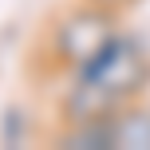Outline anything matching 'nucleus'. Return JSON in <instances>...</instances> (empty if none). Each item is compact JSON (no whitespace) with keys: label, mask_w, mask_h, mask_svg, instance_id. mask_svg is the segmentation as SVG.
Instances as JSON below:
<instances>
[{"label":"nucleus","mask_w":150,"mask_h":150,"mask_svg":"<svg viewBox=\"0 0 150 150\" xmlns=\"http://www.w3.org/2000/svg\"><path fill=\"white\" fill-rule=\"evenodd\" d=\"M71 75L103 83L119 103H134L150 87V55H146V47L138 44L134 36L115 32L91 59H83L79 67H71Z\"/></svg>","instance_id":"f257e3e1"},{"label":"nucleus","mask_w":150,"mask_h":150,"mask_svg":"<svg viewBox=\"0 0 150 150\" xmlns=\"http://www.w3.org/2000/svg\"><path fill=\"white\" fill-rule=\"evenodd\" d=\"M115 16H119V12H107V8L91 4V0H83V4L67 8V12L52 24L47 55H52L55 63H63L67 71L79 67L83 59H91V55H95L99 47H103L107 40L119 32Z\"/></svg>","instance_id":"f03ea898"},{"label":"nucleus","mask_w":150,"mask_h":150,"mask_svg":"<svg viewBox=\"0 0 150 150\" xmlns=\"http://www.w3.org/2000/svg\"><path fill=\"white\" fill-rule=\"evenodd\" d=\"M119 99L95 79H83V75H71L67 91L59 99V119L63 122H91V119H107V115L119 111Z\"/></svg>","instance_id":"7ed1b4c3"},{"label":"nucleus","mask_w":150,"mask_h":150,"mask_svg":"<svg viewBox=\"0 0 150 150\" xmlns=\"http://www.w3.org/2000/svg\"><path fill=\"white\" fill-rule=\"evenodd\" d=\"M63 150H115V122L107 119H91V122H63V130L52 138Z\"/></svg>","instance_id":"20e7f679"},{"label":"nucleus","mask_w":150,"mask_h":150,"mask_svg":"<svg viewBox=\"0 0 150 150\" xmlns=\"http://www.w3.org/2000/svg\"><path fill=\"white\" fill-rule=\"evenodd\" d=\"M115 122V150H150V107L122 103L111 115Z\"/></svg>","instance_id":"39448f33"},{"label":"nucleus","mask_w":150,"mask_h":150,"mask_svg":"<svg viewBox=\"0 0 150 150\" xmlns=\"http://www.w3.org/2000/svg\"><path fill=\"white\" fill-rule=\"evenodd\" d=\"M24 138H28V111L8 107L0 115V146H24Z\"/></svg>","instance_id":"423d86ee"},{"label":"nucleus","mask_w":150,"mask_h":150,"mask_svg":"<svg viewBox=\"0 0 150 150\" xmlns=\"http://www.w3.org/2000/svg\"><path fill=\"white\" fill-rule=\"evenodd\" d=\"M91 4L107 8V12H122V8H130V4H134V0H91Z\"/></svg>","instance_id":"0eeeda50"}]
</instances>
